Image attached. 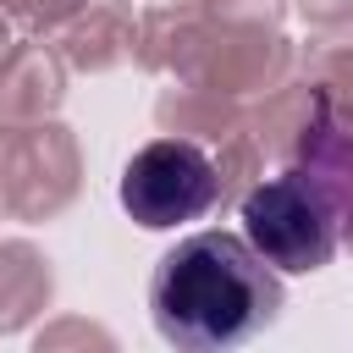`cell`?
Returning a JSON list of instances; mask_svg holds the SVG:
<instances>
[{
    "instance_id": "obj_1",
    "label": "cell",
    "mask_w": 353,
    "mask_h": 353,
    "mask_svg": "<svg viewBox=\"0 0 353 353\" xmlns=\"http://www.w3.org/2000/svg\"><path fill=\"white\" fill-rule=\"evenodd\" d=\"M281 270H270L237 232H193L160 254L149 276L154 331L176 347H237L281 314Z\"/></svg>"
},
{
    "instance_id": "obj_2",
    "label": "cell",
    "mask_w": 353,
    "mask_h": 353,
    "mask_svg": "<svg viewBox=\"0 0 353 353\" xmlns=\"http://www.w3.org/2000/svg\"><path fill=\"white\" fill-rule=\"evenodd\" d=\"M243 237L248 248L281 270V276H309V270H325L336 259V243H342V215L331 204V193L298 171L287 176H270L265 188L248 193L243 204Z\"/></svg>"
},
{
    "instance_id": "obj_3",
    "label": "cell",
    "mask_w": 353,
    "mask_h": 353,
    "mask_svg": "<svg viewBox=\"0 0 353 353\" xmlns=\"http://www.w3.org/2000/svg\"><path fill=\"white\" fill-rule=\"evenodd\" d=\"M116 199H121V210L138 226L171 232V226L199 221V215L215 210L221 171H215V160H210L204 143H193V138H154V143H143L121 165Z\"/></svg>"
}]
</instances>
